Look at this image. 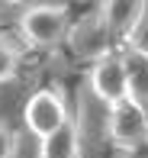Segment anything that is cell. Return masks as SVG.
Wrapping results in <instances>:
<instances>
[{
  "label": "cell",
  "mask_w": 148,
  "mask_h": 158,
  "mask_svg": "<svg viewBox=\"0 0 148 158\" xmlns=\"http://www.w3.org/2000/svg\"><path fill=\"white\" fill-rule=\"evenodd\" d=\"M74 19H71V6L68 3H36L26 6L19 16V32L29 45L36 48H55L68 39Z\"/></svg>",
  "instance_id": "1"
},
{
  "label": "cell",
  "mask_w": 148,
  "mask_h": 158,
  "mask_svg": "<svg viewBox=\"0 0 148 158\" xmlns=\"http://www.w3.org/2000/svg\"><path fill=\"white\" fill-rule=\"evenodd\" d=\"M106 135L122 152H138L142 145H148V106L135 97L113 103L106 113Z\"/></svg>",
  "instance_id": "2"
},
{
  "label": "cell",
  "mask_w": 148,
  "mask_h": 158,
  "mask_svg": "<svg viewBox=\"0 0 148 158\" xmlns=\"http://www.w3.org/2000/svg\"><path fill=\"white\" fill-rule=\"evenodd\" d=\"M68 45H71V55L77 61H100L113 55V48H116V39H113L110 26L103 23L100 10L87 13V16H81L77 23L71 26V32H68Z\"/></svg>",
  "instance_id": "3"
},
{
  "label": "cell",
  "mask_w": 148,
  "mask_h": 158,
  "mask_svg": "<svg viewBox=\"0 0 148 158\" xmlns=\"http://www.w3.org/2000/svg\"><path fill=\"white\" fill-rule=\"evenodd\" d=\"M68 106H65V100H61L58 90H52V87H42L36 90L29 100H26V110H23V123L26 129H29L36 139H45V135H52L58 126H65L68 123Z\"/></svg>",
  "instance_id": "4"
},
{
  "label": "cell",
  "mask_w": 148,
  "mask_h": 158,
  "mask_svg": "<svg viewBox=\"0 0 148 158\" xmlns=\"http://www.w3.org/2000/svg\"><path fill=\"white\" fill-rule=\"evenodd\" d=\"M100 16L103 23L110 26L116 45H129L135 42L138 29H142V19H145V10H148V0H100Z\"/></svg>",
  "instance_id": "5"
},
{
  "label": "cell",
  "mask_w": 148,
  "mask_h": 158,
  "mask_svg": "<svg viewBox=\"0 0 148 158\" xmlns=\"http://www.w3.org/2000/svg\"><path fill=\"white\" fill-rule=\"evenodd\" d=\"M90 90L106 106L132 97L129 94V77H126V64H122V55L119 52H113V55L90 64Z\"/></svg>",
  "instance_id": "6"
},
{
  "label": "cell",
  "mask_w": 148,
  "mask_h": 158,
  "mask_svg": "<svg viewBox=\"0 0 148 158\" xmlns=\"http://www.w3.org/2000/svg\"><path fill=\"white\" fill-rule=\"evenodd\" d=\"M122 55V64H126V77H129V94L138 100V103L148 106V48L145 45H129L119 48Z\"/></svg>",
  "instance_id": "7"
},
{
  "label": "cell",
  "mask_w": 148,
  "mask_h": 158,
  "mask_svg": "<svg viewBox=\"0 0 148 158\" xmlns=\"http://www.w3.org/2000/svg\"><path fill=\"white\" fill-rule=\"evenodd\" d=\"M39 158H81V126L68 119L52 135L39 139Z\"/></svg>",
  "instance_id": "8"
},
{
  "label": "cell",
  "mask_w": 148,
  "mask_h": 158,
  "mask_svg": "<svg viewBox=\"0 0 148 158\" xmlns=\"http://www.w3.org/2000/svg\"><path fill=\"white\" fill-rule=\"evenodd\" d=\"M19 71V52L10 42H0V84L13 81V74Z\"/></svg>",
  "instance_id": "9"
},
{
  "label": "cell",
  "mask_w": 148,
  "mask_h": 158,
  "mask_svg": "<svg viewBox=\"0 0 148 158\" xmlns=\"http://www.w3.org/2000/svg\"><path fill=\"white\" fill-rule=\"evenodd\" d=\"M0 158H16V132L0 123Z\"/></svg>",
  "instance_id": "10"
},
{
  "label": "cell",
  "mask_w": 148,
  "mask_h": 158,
  "mask_svg": "<svg viewBox=\"0 0 148 158\" xmlns=\"http://www.w3.org/2000/svg\"><path fill=\"white\" fill-rule=\"evenodd\" d=\"M0 3H19V0H0Z\"/></svg>",
  "instance_id": "11"
}]
</instances>
